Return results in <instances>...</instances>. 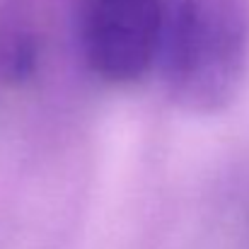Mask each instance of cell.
I'll return each mask as SVG.
<instances>
[{
    "mask_svg": "<svg viewBox=\"0 0 249 249\" xmlns=\"http://www.w3.org/2000/svg\"><path fill=\"white\" fill-rule=\"evenodd\" d=\"M162 49L172 102L198 116L225 111L249 68V0H179Z\"/></svg>",
    "mask_w": 249,
    "mask_h": 249,
    "instance_id": "1",
    "label": "cell"
},
{
    "mask_svg": "<svg viewBox=\"0 0 249 249\" xmlns=\"http://www.w3.org/2000/svg\"><path fill=\"white\" fill-rule=\"evenodd\" d=\"M167 0H83L85 61L109 85L141 80L162 51Z\"/></svg>",
    "mask_w": 249,
    "mask_h": 249,
    "instance_id": "2",
    "label": "cell"
}]
</instances>
